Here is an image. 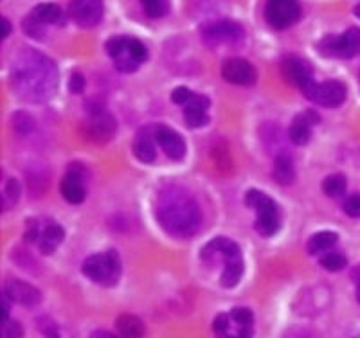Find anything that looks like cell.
Masks as SVG:
<instances>
[{
    "mask_svg": "<svg viewBox=\"0 0 360 338\" xmlns=\"http://www.w3.org/2000/svg\"><path fill=\"white\" fill-rule=\"evenodd\" d=\"M25 240H27V241L38 240V223H31V225H29L27 233H25Z\"/></svg>",
    "mask_w": 360,
    "mask_h": 338,
    "instance_id": "37",
    "label": "cell"
},
{
    "mask_svg": "<svg viewBox=\"0 0 360 338\" xmlns=\"http://www.w3.org/2000/svg\"><path fill=\"white\" fill-rule=\"evenodd\" d=\"M60 193L69 204H82L85 200V186H83V176L79 175V171H76V169L67 171V175L62 178V183H60Z\"/></svg>",
    "mask_w": 360,
    "mask_h": 338,
    "instance_id": "20",
    "label": "cell"
},
{
    "mask_svg": "<svg viewBox=\"0 0 360 338\" xmlns=\"http://www.w3.org/2000/svg\"><path fill=\"white\" fill-rule=\"evenodd\" d=\"M346 265H348V259L340 252H326L321 257V266L328 272H339V270L346 268Z\"/></svg>",
    "mask_w": 360,
    "mask_h": 338,
    "instance_id": "28",
    "label": "cell"
},
{
    "mask_svg": "<svg viewBox=\"0 0 360 338\" xmlns=\"http://www.w3.org/2000/svg\"><path fill=\"white\" fill-rule=\"evenodd\" d=\"M339 241V236L332 230H323V233H317L308 240L307 250L311 256H321V254H326L335 247V243Z\"/></svg>",
    "mask_w": 360,
    "mask_h": 338,
    "instance_id": "24",
    "label": "cell"
},
{
    "mask_svg": "<svg viewBox=\"0 0 360 338\" xmlns=\"http://www.w3.org/2000/svg\"><path fill=\"white\" fill-rule=\"evenodd\" d=\"M346 188H348L346 176L340 175V173L326 176L323 182L324 195L330 196V198H339V196H342L344 193H346Z\"/></svg>",
    "mask_w": 360,
    "mask_h": 338,
    "instance_id": "27",
    "label": "cell"
},
{
    "mask_svg": "<svg viewBox=\"0 0 360 338\" xmlns=\"http://www.w3.org/2000/svg\"><path fill=\"white\" fill-rule=\"evenodd\" d=\"M4 294L8 295L9 301L17 302L20 306H27V308H33V306L40 304L41 301L40 290L24 281H9L6 285Z\"/></svg>",
    "mask_w": 360,
    "mask_h": 338,
    "instance_id": "18",
    "label": "cell"
},
{
    "mask_svg": "<svg viewBox=\"0 0 360 338\" xmlns=\"http://www.w3.org/2000/svg\"><path fill=\"white\" fill-rule=\"evenodd\" d=\"M24 337V327L20 322L8 320L2 322V338H22Z\"/></svg>",
    "mask_w": 360,
    "mask_h": 338,
    "instance_id": "31",
    "label": "cell"
},
{
    "mask_svg": "<svg viewBox=\"0 0 360 338\" xmlns=\"http://www.w3.org/2000/svg\"><path fill=\"white\" fill-rule=\"evenodd\" d=\"M307 99L314 101L315 105L326 106V108H335L340 106L346 99V86L344 83L337 82V79H330L324 83H311L307 90L303 92Z\"/></svg>",
    "mask_w": 360,
    "mask_h": 338,
    "instance_id": "10",
    "label": "cell"
},
{
    "mask_svg": "<svg viewBox=\"0 0 360 338\" xmlns=\"http://www.w3.org/2000/svg\"><path fill=\"white\" fill-rule=\"evenodd\" d=\"M202 261L207 265H217L218 261L224 263V272L220 282L224 288H234L243 275L242 250L229 238H214L202 249Z\"/></svg>",
    "mask_w": 360,
    "mask_h": 338,
    "instance_id": "3",
    "label": "cell"
},
{
    "mask_svg": "<svg viewBox=\"0 0 360 338\" xmlns=\"http://www.w3.org/2000/svg\"><path fill=\"white\" fill-rule=\"evenodd\" d=\"M295 176L294 164H292V159L288 155H279L274 162V178L278 180L283 186H288L292 183Z\"/></svg>",
    "mask_w": 360,
    "mask_h": 338,
    "instance_id": "26",
    "label": "cell"
},
{
    "mask_svg": "<svg viewBox=\"0 0 360 338\" xmlns=\"http://www.w3.org/2000/svg\"><path fill=\"white\" fill-rule=\"evenodd\" d=\"M115 327H117L119 334L123 338H143L144 334V322L135 315L124 313L121 317H117L115 322Z\"/></svg>",
    "mask_w": 360,
    "mask_h": 338,
    "instance_id": "25",
    "label": "cell"
},
{
    "mask_svg": "<svg viewBox=\"0 0 360 338\" xmlns=\"http://www.w3.org/2000/svg\"><path fill=\"white\" fill-rule=\"evenodd\" d=\"M82 270L90 281L101 286H114L121 278V261L114 250L94 254L83 261Z\"/></svg>",
    "mask_w": 360,
    "mask_h": 338,
    "instance_id": "6",
    "label": "cell"
},
{
    "mask_svg": "<svg viewBox=\"0 0 360 338\" xmlns=\"http://www.w3.org/2000/svg\"><path fill=\"white\" fill-rule=\"evenodd\" d=\"M317 49L328 58H355L360 54V27H349L342 34H330L317 44Z\"/></svg>",
    "mask_w": 360,
    "mask_h": 338,
    "instance_id": "8",
    "label": "cell"
},
{
    "mask_svg": "<svg viewBox=\"0 0 360 338\" xmlns=\"http://www.w3.org/2000/svg\"><path fill=\"white\" fill-rule=\"evenodd\" d=\"M355 15H356V17H359V18H360V4H359V6H356V8H355Z\"/></svg>",
    "mask_w": 360,
    "mask_h": 338,
    "instance_id": "41",
    "label": "cell"
},
{
    "mask_svg": "<svg viewBox=\"0 0 360 338\" xmlns=\"http://www.w3.org/2000/svg\"><path fill=\"white\" fill-rule=\"evenodd\" d=\"M9 297L6 294H2V322L9 320Z\"/></svg>",
    "mask_w": 360,
    "mask_h": 338,
    "instance_id": "36",
    "label": "cell"
},
{
    "mask_svg": "<svg viewBox=\"0 0 360 338\" xmlns=\"http://www.w3.org/2000/svg\"><path fill=\"white\" fill-rule=\"evenodd\" d=\"M69 13L82 27H94L103 18V0H70Z\"/></svg>",
    "mask_w": 360,
    "mask_h": 338,
    "instance_id": "15",
    "label": "cell"
},
{
    "mask_svg": "<svg viewBox=\"0 0 360 338\" xmlns=\"http://www.w3.org/2000/svg\"><path fill=\"white\" fill-rule=\"evenodd\" d=\"M352 279H353V281H355V285H356V301L360 302V265L356 266L355 270H353Z\"/></svg>",
    "mask_w": 360,
    "mask_h": 338,
    "instance_id": "38",
    "label": "cell"
},
{
    "mask_svg": "<svg viewBox=\"0 0 360 338\" xmlns=\"http://www.w3.org/2000/svg\"><path fill=\"white\" fill-rule=\"evenodd\" d=\"M193 96H195V94H193V92H191V90H189V89H186V86H179V89L173 90L172 101L175 103V105L186 106L189 101H191Z\"/></svg>",
    "mask_w": 360,
    "mask_h": 338,
    "instance_id": "34",
    "label": "cell"
},
{
    "mask_svg": "<svg viewBox=\"0 0 360 338\" xmlns=\"http://www.w3.org/2000/svg\"><path fill=\"white\" fill-rule=\"evenodd\" d=\"M301 15L299 0H266L265 18L274 29H287Z\"/></svg>",
    "mask_w": 360,
    "mask_h": 338,
    "instance_id": "11",
    "label": "cell"
},
{
    "mask_svg": "<svg viewBox=\"0 0 360 338\" xmlns=\"http://www.w3.org/2000/svg\"><path fill=\"white\" fill-rule=\"evenodd\" d=\"M245 204L256 211V230L262 236H274L281 227V212L274 200L258 189H250L245 195Z\"/></svg>",
    "mask_w": 360,
    "mask_h": 338,
    "instance_id": "5",
    "label": "cell"
},
{
    "mask_svg": "<svg viewBox=\"0 0 360 338\" xmlns=\"http://www.w3.org/2000/svg\"><path fill=\"white\" fill-rule=\"evenodd\" d=\"M29 17L37 20L38 24L47 25V24H56L62 25L65 22V13L58 4H51V2H45V4H38L33 9V13Z\"/></svg>",
    "mask_w": 360,
    "mask_h": 338,
    "instance_id": "22",
    "label": "cell"
},
{
    "mask_svg": "<svg viewBox=\"0 0 360 338\" xmlns=\"http://www.w3.org/2000/svg\"><path fill=\"white\" fill-rule=\"evenodd\" d=\"M283 78L287 79L290 85L297 86L301 92L308 89L314 83V70L308 61L301 60V58H285L281 63Z\"/></svg>",
    "mask_w": 360,
    "mask_h": 338,
    "instance_id": "12",
    "label": "cell"
},
{
    "mask_svg": "<svg viewBox=\"0 0 360 338\" xmlns=\"http://www.w3.org/2000/svg\"><path fill=\"white\" fill-rule=\"evenodd\" d=\"M11 82L20 98L41 103L53 98L58 86V70L49 58L37 51H20L11 70Z\"/></svg>",
    "mask_w": 360,
    "mask_h": 338,
    "instance_id": "1",
    "label": "cell"
},
{
    "mask_svg": "<svg viewBox=\"0 0 360 338\" xmlns=\"http://www.w3.org/2000/svg\"><path fill=\"white\" fill-rule=\"evenodd\" d=\"M344 212L352 218H360V195H349L344 200Z\"/></svg>",
    "mask_w": 360,
    "mask_h": 338,
    "instance_id": "33",
    "label": "cell"
},
{
    "mask_svg": "<svg viewBox=\"0 0 360 338\" xmlns=\"http://www.w3.org/2000/svg\"><path fill=\"white\" fill-rule=\"evenodd\" d=\"M90 338H117V337H115V334H112V333H108V331L99 330V331H94V333L90 334Z\"/></svg>",
    "mask_w": 360,
    "mask_h": 338,
    "instance_id": "40",
    "label": "cell"
},
{
    "mask_svg": "<svg viewBox=\"0 0 360 338\" xmlns=\"http://www.w3.org/2000/svg\"><path fill=\"white\" fill-rule=\"evenodd\" d=\"M153 135L159 146L162 148L164 153L172 160H182L186 155V143L184 139L176 134L172 128L164 126V124H155L153 126Z\"/></svg>",
    "mask_w": 360,
    "mask_h": 338,
    "instance_id": "16",
    "label": "cell"
},
{
    "mask_svg": "<svg viewBox=\"0 0 360 338\" xmlns=\"http://www.w3.org/2000/svg\"><path fill=\"white\" fill-rule=\"evenodd\" d=\"M319 115L311 110H307L303 112V114L295 115L294 121H292L290 124V130H288L292 143L297 144V146H304L311 137V126L319 124Z\"/></svg>",
    "mask_w": 360,
    "mask_h": 338,
    "instance_id": "17",
    "label": "cell"
},
{
    "mask_svg": "<svg viewBox=\"0 0 360 338\" xmlns=\"http://www.w3.org/2000/svg\"><path fill=\"white\" fill-rule=\"evenodd\" d=\"M209 99L202 94H195L191 101L184 106V119L188 122V126L191 128H202L209 122Z\"/></svg>",
    "mask_w": 360,
    "mask_h": 338,
    "instance_id": "19",
    "label": "cell"
},
{
    "mask_svg": "<svg viewBox=\"0 0 360 338\" xmlns=\"http://www.w3.org/2000/svg\"><path fill=\"white\" fill-rule=\"evenodd\" d=\"M83 130H85L86 139L94 141V143H107L115 131V121L110 114L99 108V110H92Z\"/></svg>",
    "mask_w": 360,
    "mask_h": 338,
    "instance_id": "14",
    "label": "cell"
},
{
    "mask_svg": "<svg viewBox=\"0 0 360 338\" xmlns=\"http://www.w3.org/2000/svg\"><path fill=\"white\" fill-rule=\"evenodd\" d=\"M155 214L160 227L180 240L191 238L200 228L202 214L198 204L186 189L176 186H168L159 193Z\"/></svg>",
    "mask_w": 360,
    "mask_h": 338,
    "instance_id": "2",
    "label": "cell"
},
{
    "mask_svg": "<svg viewBox=\"0 0 360 338\" xmlns=\"http://www.w3.org/2000/svg\"><path fill=\"white\" fill-rule=\"evenodd\" d=\"M153 128H143V130L137 134L134 143V155L144 164H150L155 160V144H153Z\"/></svg>",
    "mask_w": 360,
    "mask_h": 338,
    "instance_id": "21",
    "label": "cell"
},
{
    "mask_svg": "<svg viewBox=\"0 0 360 338\" xmlns=\"http://www.w3.org/2000/svg\"><path fill=\"white\" fill-rule=\"evenodd\" d=\"M13 124H15V130L22 135L29 134V131L33 130V119L29 117L27 114H22V112L13 117Z\"/></svg>",
    "mask_w": 360,
    "mask_h": 338,
    "instance_id": "32",
    "label": "cell"
},
{
    "mask_svg": "<svg viewBox=\"0 0 360 338\" xmlns=\"http://www.w3.org/2000/svg\"><path fill=\"white\" fill-rule=\"evenodd\" d=\"M9 33H11V22L8 18H2V38H8Z\"/></svg>",
    "mask_w": 360,
    "mask_h": 338,
    "instance_id": "39",
    "label": "cell"
},
{
    "mask_svg": "<svg viewBox=\"0 0 360 338\" xmlns=\"http://www.w3.org/2000/svg\"><path fill=\"white\" fill-rule=\"evenodd\" d=\"M63 238H65V233H63L62 225H58L56 221H49L44 233H41L40 252L44 254V256H51V254L60 247Z\"/></svg>",
    "mask_w": 360,
    "mask_h": 338,
    "instance_id": "23",
    "label": "cell"
},
{
    "mask_svg": "<svg viewBox=\"0 0 360 338\" xmlns=\"http://www.w3.org/2000/svg\"><path fill=\"white\" fill-rule=\"evenodd\" d=\"M218 338H252L254 315L249 308H234L229 313H220L213 322Z\"/></svg>",
    "mask_w": 360,
    "mask_h": 338,
    "instance_id": "7",
    "label": "cell"
},
{
    "mask_svg": "<svg viewBox=\"0 0 360 338\" xmlns=\"http://www.w3.org/2000/svg\"><path fill=\"white\" fill-rule=\"evenodd\" d=\"M107 54L121 72H134L148 58V51L139 40L130 37H114L105 45Z\"/></svg>",
    "mask_w": 360,
    "mask_h": 338,
    "instance_id": "4",
    "label": "cell"
},
{
    "mask_svg": "<svg viewBox=\"0 0 360 338\" xmlns=\"http://www.w3.org/2000/svg\"><path fill=\"white\" fill-rule=\"evenodd\" d=\"M69 86H70V92H72V94H79V92L83 90V86H85V79H83L82 74L74 72L72 76H70Z\"/></svg>",
    "mask_w": 360,
    "mask_h": 338,
    "instance_id": "35",
    "label": "cell"
},
{
    "mask_svg": "<svg viewBox=\"0 0 360 338\" xmlns=\"http://www.w3.org/2000/svg\"><path fill=\"white\" fill-rule=\"evenodd\" d=\"M221 78L231 85L250 86L256 82V69L243 58H229L221 63Z\"/></svg>",
    "mask_w": 360,
    "mask_h": 338,
    "instance_id": "13",
    "label": "cell"
},
{
    "mask_svg": "<svg viewBox=\"0 0 360 338\" xmlns=\"http://www.w3.org/2000/svg\"><path fill=\"white\" fill-rule=\"evenodd\" d=\"M202 38L209 47L218 45H236L243 40V29L231 20L209 22L202 27Z\"/></svg>",
    "mask_w": 360,
    "mask_h": 338,
    "instance_id": "9",
    "label": "cell"
},
{
    "mask_svg": "<svg viewBox=\"0 0 360 338\" xmlns=\"http://www.w3.org/2000/svg\"><path fill=\"white\" fill-rule=\"evenodd\" d=\"M18 196H20V183L11 178L4 186V193H2V211H8L17 204Z\"/></svg>",
    "mask_w": 360,
    "mask_h": 338,
    "instance_id": "29",
    "label": "cell"
},
{
    "mask_svg": "<svg viewBox=\"0 0 360 338\" xmlns=\"http://www.w3.org/2000/svg\"><path fill=\"white\" fill-rule=\"evenodd\" d=\"M143 4L144 13H146L150 18H160L168 13L169 0H141Z\"/></svg>",
    "mask_w": 360,
    "mask_h": 338,
    "instance_id": "30",
    "label": "cell"
},
{
    "mask_svg": "<svg viewBox=\"0 0 360 338\" xmlns=\"http://www.w3.org/2000/svg\"><path fill=\"white\" fill-rule=\"evenodd\" d=\"M359 338H360V337H359Z\"/></svg>",
    "mask_w": 360,
    "mask_h": 338,
    "instance_id": "42",
    "label": "cell"
}]
</instances>
